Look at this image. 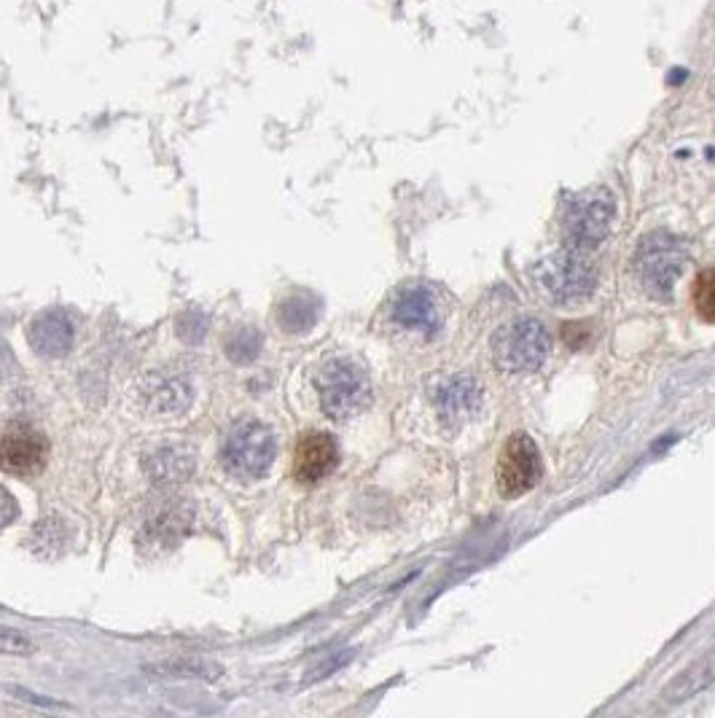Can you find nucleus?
<instances>
[{
	"label": "nucleus",
	"mask_w": 715,
	"mask_h": 718,
	"mask_svg": "<svg viewBox=\"0 0 715 718\" xmlns=\"http://www.w3.org/2000/svg\"><path fill=\"white\" fill-rule=\"evenodd\" d=\"M318 388L320 409L331 420H347L361 412L371 398V382L361 366L347 361V358H334L328 361L315 377Z\"/></svg>",
	"instance_id": "1"
},
{
	"label": "nucleus",
	"mask_w": 715,
	"mask_h": 718,
	"mask_svg": "<svg viewBox=\"0 0 715 718\" xmlns=\"http://www.w3.org/2000/svg\"><path fill=\"white\" fill-rule=\"evenodd\" d=\"M552 353V337L541 321L525 318L498 329L492 337V358L509 374H530L541 369Z\"/></svg>",
	"instance_id": "2"
},
{
	"label": "nucleus",
	"mask_w": 715,
	"mask_h": 718,
	"mask_svg": "<svg viewBox=\"0 0 715 718\" xmlns=\"http://www.w3.org/2000/svg\"><path fill=\"white\" fill-rule=\"evenodd\" d=\"M686 267V245L667 232L643 237L635 253V275L640 286L656 299H667Z\"/></svg>",
	"instance_id": "3"
},
{
	"label": "nucleus",
	"mask_w": 715,
	"mask_h": 718,
	"mask_svg": "<svg viewBox=\"0 0 715 718\" xmlns=\"http://www.w3.org/2000/svg\"><path fill=\"white\" fill-rule=\"evenodd\" d=\"M538 283L543 294H549L554 302L570 304L592 296L597 288L595 261L586 256L581 248H565L538 264Z\"/></svg>",
	"instance_id": "4"
},
{
	"label": "nucleus",
	"mask_w": 715,
	"mask_h": 718,
	"mask_svg": "<svg viewBox=\"0 0 715 718\" xmlns=\"http://www.w3.org/2000/svg\"><path fill=\"white\" fill-rule=\"evenodd\" d=\"M275 458V433L259 420H242L240 425H234L221 452L226 471L237 479H259L272 468Z\"/></svg>",
	"instance_id": "5"
},
{
	"label": "nucleus",
	"mask_w": 715,
	"mask_h": 718,
	"mask_svg": "<svg viewBox=\"0 0 715 718\" xmlns=\"http://www.w3.org/2000/svg\"><path fill=\"white\" fill-rule=\"evenodd\" d=\"M616 205L605 189L581 191L568 199L565 213H562V232L570 248L592 251L603 243L611 232Z\"/></svg>",
	"instance_id": "6"
},
{
	"label": "nucleus",
	"mask_w": 715,
	"mask_h": 718,
	"mask_svg": "<svg viewBox=\"0 0 715 718\" xmlns=\"http://www.w3.org/2000/svg\"><path fill=\"white\" fill-rule=\"evenodd\" d=\"M543 476L541 452L527 433H511L503 450H500L498 466H495V482H498L500 498L514 501L530 493Z\"/></svg>",
	"instance_id": "7"
},
{
	"label": "nucleus",
	"mask_w": 715,
	"mask_h": 718,
	"mask_svg": "<svg viewBox=\"0 0 715 718\" xmlns=\"http://www.w3.org/2000/svg\"><path fill=\"white\" fill-rule=\"evenodd\" d=\"M390 318L398 329L409 331V334H420V337L431 339L444 323V307H441V296L433 286H417L401 288L398 296L393 299V310Z\"/></svg>",
	"instance_id": "8"
},
{
	"label": "nucleus",
	"mask_w": 715,
	"mask_h": 718,
	"mask_svg": "<svg viewBox=\"0 0 715 718\" xmlns=\"http://www.w3.org/2000/svg\"><path fill=\"white\" fill-rule=\"evenodd\" d=\"M49 460V442L33 425H11L0 436V468L6 474H38Z\"/></svg>",
	"instance_id": "9"
},
{
	"label": "nucleus",
	"mask_w": 715,
	"mask_h": 718,
	"mask_svg": "<svg viewBox=\"0 0 715 718\" xmlns=\"http://www.w3.org/2000/svg\"><path fill=\"white\" fill-rule=\"evenodd\" d=\"M339 466V447L331 433H304L293 450V476L302 485H318Z\"/></svg>",
	"instance_id": "10"
},
{
	"label": "nucleus",
	"mask_w": 715,
	"mask_h": 718,
	"mask_svg": "<svg viewBox=\"0 0 715 718\" xmlns=\"http://www.w3.org/2000/svg\"><path fill=\"white\" fill-rule=\"evenodd\" d=\"M433 404L439 409V417L447 425H460L471 420L482 407V388L474 377L460 374V377H449L436 388Z\"/></svg>",
	"instance_id": "11"
},
{
	"label": "nucleus",
	"mask_w": 715,
	"mask_h": 718,
	"mask_svg": "<svg viewBox=\"0 0 715 718\" xmlns=\"http://www.w3.org/2000/svg\"><path fill=\"white\" fill-rule=\"evenodd\" d=\"M30 345L35 353L49 355V358H62L73 350V326L68 315L60 310H49L38 315L30 326Z\"/></svg>",
	"instance_id": "12"
},
{
	"label": "nucleus",
	"mask_w": 715,
	"mask_h": 718,
	"mask_svg": "<svg viewBox=\"0 0 715 718\" xmlns=\"http://www.w3.org/2000/svg\"><path fill=\"white\" fill-rule=\"evenodd\" d=\"M146 404L151 412L162 417H173L186 412L191 404V388L183 380H175V377H151L146 382Z\"/></svg>",
	"instance_id": "13"
},
{
	"label": "nucleus",
	"mask_w": 715,
	"mask_h": 718,
	"mask_svg": "<svg viewBox=\"0 0 715 718\" xmlns=\"http://www.w3.org/2000/svg\"><path fill=\"white\" fill-rule=\"evenodd\" d=\"M146 471L156 485H173L194 474V452L186 447H162L146 460Z\"/></svg>",
	"instance_id": "14"
},
{
	"label": "nucleus",
	"mask_w": 715,
	"mask_h": 718,
	"mask_svg": "<svg viewBox=\"0 0 715 718\" xmlns=\"http://www.w3.org/2000/svg\"><path fill=\"white\" fill-rule=\"evenodd\" d=\"M713 681H715V654H710V657H705L702 662H697V665H691L689 670H683V673L678 675L667 689H664L662 697L667 702H683L689 700V697H694V694L702 692V689H707Z\"/></svg>",
	"instance_id": "15"
},
{
	"label": "nucleus",
	"mask_w": 715,
	"mask_h": 718,
	"mask_svg": "<svg viewBox=\"0 0 715 718\" xmlns=\"http://www.w3.org/2000/svg\"><path fill=\"white\" fill-rule=\"evenodd\" d=\"M315 318H318V302L304 294L285 299L283 307H280V323L291 334H302V331L312 329Z\"/></svg>",
	"instance_id": "16"
},
{
	"label": "nucleus",
	"mask_w": 715,
	"mask_h": 718,
	"mask_svg": "<svg viewBox=\"0 0 715 718\" xmlns=\"http://www.w3.org/2000/svg\"><path fill=\"white\" fill-rule=\"evenodd\" d=\"M691 302H694V310L705 323H713L715 326V267L702 269L694 280V288H691Z\"/></svg>",
	"instance_id": "17"
},
{
	"label": "nucleus",
	"mask_w": 715,
	"mask_h": 718,
	"mask_svg": "<svg viewBox=\"0 0 715 718\" xmlns=\"http://www.w3.org/2000/svg\"><path fill=\"white\" fill-rule=\"evenodd\" d=\"M259 347H261V337L256 334L253 329H242L234 334V339L229 342V358L232 361H237V364H248V361H253L256 355H259Z\"/></svg>",
	"instance_id": "18"
},
{
	"label": "nucleus",
	"mask_w": 715,
	"mask_h": 718,
	"mask_svg": "<svg viewBox=\"0 0 715 718\" xmlns=\"http://www.w3.org/2000/svg\"><path fill=\"white\" fill-rule=\"evenodd\" d=\"M33 643L14 630H0V654H30Z\"/></svg>",
	"instance_id": "19"
},
{
	"label": "nucleus",
	"mask_w": 715,
	"mask_h": 718,
	"mask_svg": "<svg viewBox=\"0 0 715 718\" xmlns=\"http://www.w3.org/2000/svg\"><path fill=\"white\" fill-rule=\"evenodd\" d=\"M17 514H19L17 498H14L6 487H0V530L9 528L11 522L17 520Z\"/></svg>",
	"instance_id": "20"
}]
</instances>
